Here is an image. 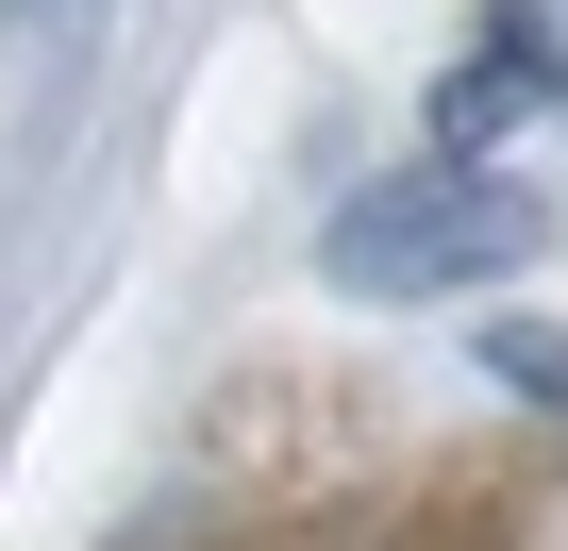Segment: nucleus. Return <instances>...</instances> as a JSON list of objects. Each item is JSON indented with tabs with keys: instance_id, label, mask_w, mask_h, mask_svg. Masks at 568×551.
Wrapping results in <instances>:
<instances>
[{
	"instance_id": "obj_1",
	"label": "nucleus",
	"mask_w": 568,
	"mask_h": 551,
	"mask_svg": "<svg viewBox=\"0 0 568 551\" xmlns=\"http://www.w3.org/2000/svg\"><path fill=\"white\" fill-rule=\"evenodd\" d=\"M335 302H452V285H518L551 267V201L535 184H485V167H402V184H352V217L318 234Z\"/></svg>"
},
{
	"instance_id": "obj_2",
	"label": "nucleus",
	"mask_w": 568,
	"mask_h": 551,
	"mask_svg": "<svg viewBox=\"0 0 568 551\" xmlns=\"http://www.w3.org/2000/svg\"><path fill=\"white\" fill-rule=\"evenodd\" d=\"M485 368L535 385V401H568V335H535V318H485Z\"/></svg>"
}]
</instances>
